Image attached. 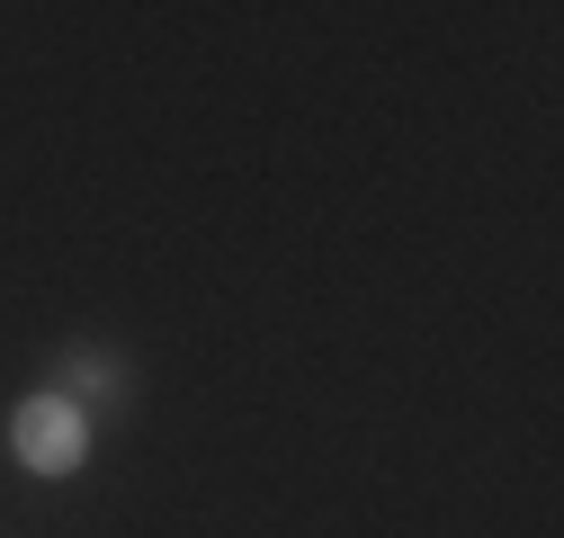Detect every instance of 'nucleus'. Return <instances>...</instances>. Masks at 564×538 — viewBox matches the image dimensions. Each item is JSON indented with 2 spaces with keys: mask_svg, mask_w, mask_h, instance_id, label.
Returning <instances> with one entry per match:
<instances>
[{
  "mask_svg": "<svg viewBox=\"0 0 564 538\" xmlns=\"http://www.w3.org/2000/svg\"><path fill=\"white\" fill-rule=\"evenodd\" d=\"M10 440H19V458L36 466V476H73V466L90 458V413H82L73 395H28L19 422H10Z\"/></svg>",
  "mask_w": 564,
  "mask_h": 538,
  "instance_id": "1",
  "label": "nucleus"
},
{
  "mask_svg": "<svg viewBox=\"0 0 564 538\" xmlns=\"http://www.w3.org/2000/svg\"><path fill=\"white\" fill-rule=\"evenodd\" d=\"M63 377H73V404H82V395H99V404H117V395H126V377H117V359H108V351H63Z\"/></svg>",
  "mask_w": 564,
  "mask_h": 538,
  "instance_id": "2",
  "label": "nucleus"
}]
</instances>
